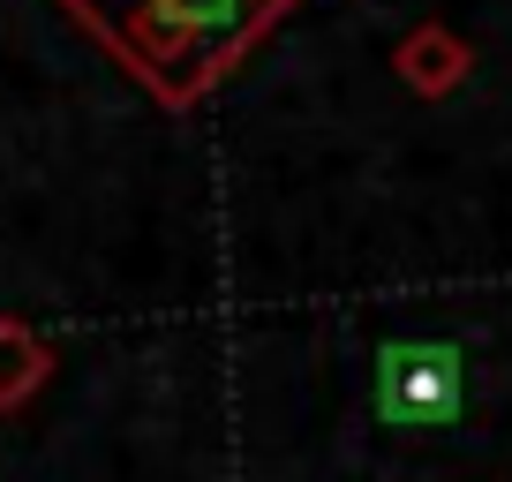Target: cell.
<instances>
[{
	"label": "cell",
	"instance_id": "cell-1",
	"mask_svg": "<svg viewBox=\"0 0 512 482\" xmlns=\"http://www.w3.org/2000/svg\"><path fill=\"white\" fill-rule=\"evenodd\" d=\"M467 354L452 339H384L369 370V407L384 430L400 437H437L445 422L467 415Z\"/></svg>",
	"mask_w": 512,
	"mask_h": 482
},
{
	"label": "cell",
	"instance_id": "cell-2",
	"mask_svg": "<svg viewBox=\"0 0 512 482\" xmlns=\"http://www.w3.org/2000/svg\"><path fill=\"white\" fill-rule=\"evenodd\" d=\"M475 68V46H467L452 23H415V31L392 46V76L407 83L415 98H452Z\"/></svg>",
	"mask_w": 512,
	"mask_h": 482
},
{
	"label": "cell",
	"instance_id": "cell-3",
	"mask_svg": "<svg viewBox=\"0 0 512 482\" xmlns=\"http://www.w3.org/2000/svg\"><path fill=\"white\" fill-rule=\"evenodd\" d=\"M46 377H53V347L23 317H0V415L31 407L46 392Z\"/></svg>",
	"mask_w": 512,
	"mask_h": 482
},
{
	"label": "cell",
	"instance_id": "cell-4",
	"mask_svg": "<svg viewBox=\"0 0 512 482\" xmlns=\"http://www.w3.org/2000/svg\"><path fill=\"white\" fill-rule=\"evenodd\" d=\"M256 8H279V16H287V8H294V0H256Z\"/></svg>",
	"mask_w": 512,
	"mask_h": 482
}]
</instances>
